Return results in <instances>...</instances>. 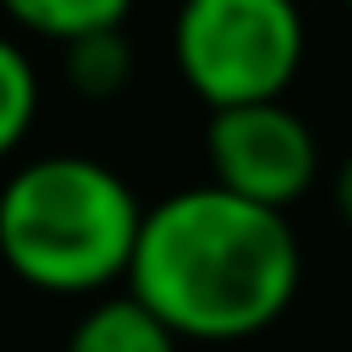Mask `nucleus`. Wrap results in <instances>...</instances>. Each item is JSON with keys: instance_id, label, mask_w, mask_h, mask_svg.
<instances>
[{"instance_id": "2", "label": "nucleus", "mask_w": 352, "mask_h": 352, "mask_svg": "<svg viewBox=\"0 0 352 352\" xmlns=\"http://www.w3.org/2000/svg\"><path fill=\"white\" fill-rule=\"evenodd\" d=\"M143 204L94 154H38L0 182V264L44 297H104L126 280Z\"/></svg>"}, {"instance_id": "9", "label": "nucleus", "mask_w": 352, "mask_h": 352, "mask_svg": "<svg viewBox=\"0 0 352 352\" xmlns=\"http://www.w3.org/2000/svg\"><path fill=\"white\" fill-rule=\"evenodd\" d=\"M330 198H336V214H341V226L352 231V148L341 154V165H336V176H330Z\"/></svg>"}, {"instance_id": "4", "label": "nucleus", "mask_w": 352, "mask_h": 352, "mask_svg": "<svg viewBox=\"0 0 352 352\" xmlns=\"http://www.w3.org/2000/svg\"><path fill=\"white\" fill-rule=\"evenodd\" d=\"M204 154H209L214 187H226L248 204L280 209V214L292 204H302L319 182V138L286 99L209 110Z\"/></svg>"}, {"instance_id": "8", "label": "nucleus", "mask_w": 352, "mask_h": 352, "mask_svg": "<svg viewBox=\"0 0 352 352\" xmlns=\"http://www.w3.org/2000/svg\"><path fill=\"white\" fill-rule=\"evenodd\" d=\"M38 104H44V82H38L33 55L11 33H0V165L28 143Z\"/></svg>"}, {"instance_id": "5", "label": "nucleus", "mask_w": 352, "mask_h": 352, "mask_svg": "<svg viewBox=\"0 0 352 352\" xmlns=\"http://www.w3.org/2000/svg\"><path fill=\"white\" fill-rule=\"evenodd\" d=\"M66 352H182V336L132 292H104L66 330Z\"/></svg>"}, {"instance_id": "7", "label": "nucleus", "mask_w": 352, "mask_h": 352, "mask_svg": "<svg viewBox=\"0 0 352 352\" xmlns=\"http://www.w3.org/2000/svg\"><path fill=\"white\" fill-rule=\"evenodd\" d=\"M60 72H66V88L77 99H121L132 72H138V55H132V38L126 28H110V33H88V38H72L60 44Z\"/></svg>"}, {"instance_id": "10", "label": "nucleus", "mask_w": 352, "mask_h": 352, "mask_svg": "<svg viewBox=\"0 0 352 352\" xmlns=\"http://www.w3.org/2000/svg\"><path fill=\"white\" fill-rule=\"evenodd\" d=\"M341 6H346V11H352V0H341Z\"/></svg>"}, {"instance_id": "6", "label": "nucleus", "mask_w": 352, "mask_h": 352, "mask_svg": "<svg viewBox=\"0 0 352 352\" xmlns=\"http://www.w3.org/2000/svg\"><path fill=\"white\" fill-rule=\"evenodd\" d=\"M0 16L22 33H33V38L72 44V38H88V33L126 28L132 0H0Z\"/></svg>"}, {"instance_id": "3", "label": "nucleus", "mask_w": 352, "mask_h": 352, "mask_svg": "<svg viewBox=\"0 0 352 352\" xmlns=\"http://www.w3.org/2000/svg\"><path fill=\"white\" fill-rule=\"evenodd\" d=\"M302 60L308 22L297 0H182L170 16V66L209 110L286 99Z\"/></svg>"}, {"instance_id": "1", "label": "nucleus", "mask_w": 352, "mask_h": 352, "mask_svg": "<svg viewBox=\"0 0 352 352\" xmlns=\"http://www.w3.org/2000/svg\"><path fill=\"white\" fill-rule=\"evenodd\" d=\"M302 286V242L280 209L214 182L176 187L143 209L126 292L182 341H248L286 319Z\"/></svg>"}]
</instances>
